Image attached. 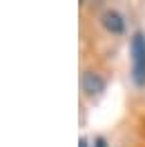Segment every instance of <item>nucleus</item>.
<instances>
[{"instance_id": "1", "label": "nucleus", "mask_w": 145, "mask_h": 147, "mask_svg": "<svg viewBox=\"0 0 145 147\" xmlns=\"http://www.w3.org/2000/svg\"><path fill=\"white\" fill-rule=\"evenodd\" d=\"M129 54H132V76L138 87L145 85V34L136 31L132 36V45H129Z\"/></svg>"}, {"instance_id": "2", "label": "nucleus", "mask_w": 145, "mask_h": 147, "mask_svg": "<svg viewBox=\"0 0 145 147\" xmlns=\"http://www.w3.org/2000/svg\"><path fill=\"white\" fill-rule=\"evenodd\" d=\"M83 92L87 94L89 98H96V96H100V94L105 92V80H103V76L96 71H85L83 74Z\"/></svg>"}, {"instance_id": "3", "label": "nucleus", "mask_w": 145, "mask_h": 147, "mask_svg": "<svg viewBox=\"0 0 145 147\" xmlns=\"http://www.w3.org/2000/svg\"><path fill=\"white\" fill-rule=\"evenodd\" d=\"M103 25H105V29L112 31V34H121V31L125 29V20L121 18L118 11H105V13H103Z\"/></svg>"}, {"instance_id": "4", "label": "nucleus", "mask_w": 145, "mask_h": 147, "mask_svg": "<svg viewBox=\"0 0 145 147\" xmlns=\"http://www.w3.org/2000/svg\"><path fill=\"white\" fill-rule=\"evenodd\" d=\"M96 145H98V147H105V140H103V138H98V140H96Z\"/></svg>"}, {"instance_id": "5", "label": "nucleus", "mask_w": 145, "mask_h": 147, "mask_svg": "<svg viewBox=\"0 0 145 147\" xmlns=\"http://www.w3.org/2000/svg\"><path fill=\"white\" fill-rule=\"evenodd\" d=\"M81 147H87V140H85V138L81 140Z\"/></svg>"}]
</instances>
